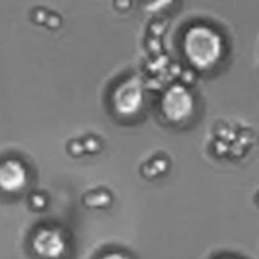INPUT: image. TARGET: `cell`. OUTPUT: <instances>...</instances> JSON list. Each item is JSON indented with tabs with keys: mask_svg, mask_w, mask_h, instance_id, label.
Returning <instances> with one entry per match:
<instances>
[{
	"mask_svg": "<svg viewBox=\"0 0 259 259\" xmlns=\"http://www.w3.org/2000/svg\"><path fill=\"white\" fill-rule=\"evenodd\" d=\"M186 52L197 66H209L220 55V39L211 29L196 27L187 33Z\"/></svg>",
	"mask_w": 259,
	"mask_h": 259,
	"instance_id": "cell-1",
	"label": "cell"
},
{
	"mask_svg": "<svg viewBox=\"0 0 259 259\" xmlns=\"http://www.w3.org/2000/svg\"><path fill=\"white\" fill-rule=\"evenodd\" d=\"M164 113L174 120H180L191 110V98L180 88L172 89L164 99Z\"/></svg>",
	"mask_w": 259,
	"mask_h": 259,
	"instance_id": "cell-2",
	"label": "cell"
},
{
	"mask_svg": "<svg viewBox=\"0 0 259 259\" xmlns=\"http://www.w3.org/2000/svg\"><path fill=\"white\" fill-rule=\"evenodd\" d=\"M25 172L17 161H7L0 164V187L4 190H14L22 186Z\"/></svg>",
	"mask_w": 259,
	"mask_h": 259,
	"instance_id": "cell-3",
	"label": "cell"
},
{
	"mask_svg": "<svg viewBox=\"0 0 259 259\" xmlns=\"http://www.w3.org/2000/svg\"><path fill=\"white\" fill-rule=\"evenodd\" d=\"M37 239L43 240V242L48 244L39 245V247H35L38 249V252L40 254L46 255V257H57L63 249V240L61 239L60 235L56 232H52V230H47V232H43L42 234L38 235Z\"/></svg>",
	"mask_w": 259,
	"mask_h": 259,
	"instance_id": "cell-4",
	"label": "cell"
},
{
	"mask_svg": "<svg viewBox=\"0 0 259 259\" xmlns=\"http://www.w3.org/2000/svg\"><path fill=\"white\" fill-rule=\"evenodd\" d=\"M104 259H126V258L123 257V255H120V254H110V255H106Z\"/></svg>",
	"mask_w": 259,
	"mask_h": 259,
	"instance_id": "cell-5",
	"label": "cell"
}]
</instances>
